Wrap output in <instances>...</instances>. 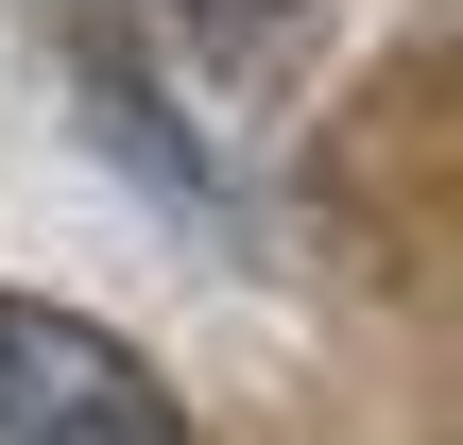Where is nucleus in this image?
Returning a JSON list of instances; mask_svg holds the SVG:
<instances>
[{
	"label": "nucleus",
	"instance_id": "f257e3e1",
	"mask_svg": "<svg viewBox=\"0 0 463 445\" xmlns=\"http://www.w3.org/2000/svg\"><path fill=\"white\" fill-rule=\"evenodd\" d=\"M309 34H326V0H120V17L86 34V86H103L120 154L172 172V103H223V86L275 103ZM172 189H189V172H172Z\"/></svg>",
	"mask_w": 463,
	"mask_h": 445
},
{
	"label": "nucleus",
	"instance_id": "f03ea898",
	"mask_svg": "<svg viewBox=\"0 0 463 445\" xmlns=\"http://www.w3.org/2000/svg\"><path fill=\"white\" fill-rule=\"evenodd\" d=\"M0 445H189V412L120 326H86L52 292H0Z\"/></svg>",
	"mask_w": 463,
	"mask_h": 445
}]
</instances>
